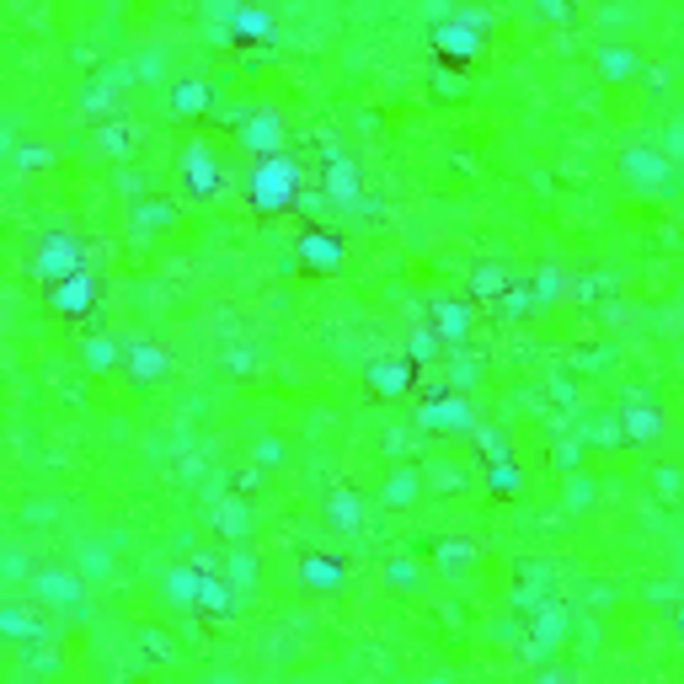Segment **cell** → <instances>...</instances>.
<instances>
[{
  "label": "cell",
  "mask_w": 684,
  "mask_h": 684,
  "mask_svg": "<svg viewBox=\"0 0 684 684\" xmlns=\"http://www.w3.org/2000/svg\"><path fill=\"white\" fill-rule=\"evenodd\" d=\"M289 188H294V171L289 166H278V161H268L252 177V204L262 209V214H278L289 204Z\"/></svg>",
  "instance_id": "6da1fadb"
},
{
  "label": "cell",
  "mask_w": 684,
  "mask_h": 684,
  "mask_svg": "<svg viewBox=\"0 0 684 684\" xmlns=\"http://www.w3.org/2000/svg\"><path fill=\"white\" fill-rule=\"evenodd\" d=\"M342 262V236H326V230L310 225L305 230V246H300V268L305 273H332Z\"/></svg>",
  "instance_id": "7a4b0ae2"
},
{
  "label": "cell",
  "mask_w": 684,
  "mask_h": 684,
  "mask_svg": "<svg viewBox=\"0 0 684 684\" xmlns=\"http://www.w3.org/2000/svg\"><path fill=\"white\" fill-rule=\"evenodd\" d=\"M54 305H59V316H86V310L97 305V278H91V273H75L70 284L54 289Z\"/></svg>",
  "instance_id": "3957f363"
},
{
  "label": "cell",
  "mask_w": 684,
  "mask_h": 684,
  "mask_svg": "<svg viewBox=\"0 0 684 684\" xmlns=\"http://www.w3.org/2000/svg\"><path fill=\"white\" fill-rule=\"evenodd\" d=\"M412 380H417V359H401V364H391V369H385V364L369 369V385H375L380 396H401Z\"/></svg>",
  "instance_id": "277c9868"
},
{
  "label": "cell",
  "mask_w": 684,
  "mask_h": 684,
  "mask_svg": "<svg viewBox=\"0 0 684 684\" xmlns=\"http://www.w3.org/2000/svg\"><path fill=\"white\" fill-rule=\"evenodd\" d=\"M273 33V22L262 17V11H230V43H241V49H252Z\"/></svg>",
  "instance_id": "5b68a950"
},
{
  "label": "cell",
  "mask_w": 684,
  "mask_h": 684,
  "mask_svg": "<svg viewBox=\"0 0 684 684\" xmlns=\"http://www.w3.org/2000/svg\"><path fill=\"white\" fill-rule=\"evenodd\" d=\"M423 423H428L433 433H465V428H471V407L449 401V407H433V412H423Z\"/></svg>",
  "instance_id": "8992f818"
},
{
  "label": "cell",
  "mask_w": 684,
  "mask_h": 684,
  "mask_svg": "<svg viewBox=\"0 0 684 684\" xmlns=\"http://www.w3.org/2000/svg\"><path fill=\"white\" fill-rule=\"evenodd\" d=\"M198 599H204V610H230V594H225V583H198Z\"/></svg>",
  "instance_id": "52a82bcc"
},
{
  "label": "cell",
  "mask_w": 684,
  "mask_h": 684,
  "mask_svg": "<svg viewBox=\"0 0 684 684\" xmlns=\"http://www.w3.org/2000/svg\"><path fill=\"white\" fill-rule=\"evenodd\" d=\"M305 578H310V583H321V588H332V583H337V567H321V562H305Z\"/></svg>",
  "instance_id": "ba28073f"
},
{
  "label": "cell",
  "mask_w": 684,
  "mask_h": 684,
  "mask_svg": "<svg viewBox=\"0 0 684 684\" xmlns=\"http://www.w3.org/2000/svg\"><path fill=\"white\" fill-rule=\"evenodd\" d=\"M252 145H262V150H273V118H262V123H252Z\"/></svg>",
  "instance_id": "9c48e42d"
}]
</instances>
